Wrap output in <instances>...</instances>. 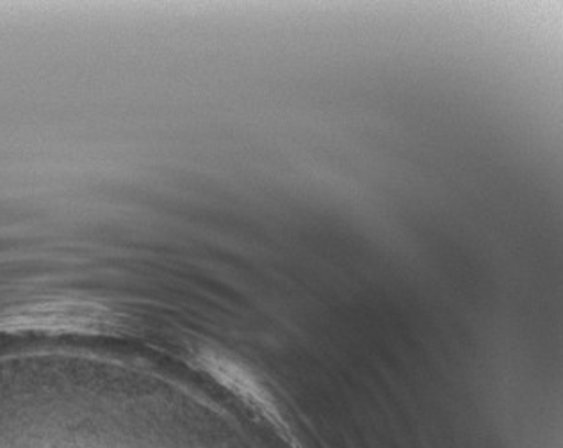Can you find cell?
Segmentation results:
<instances>
[{
	"instance_id": "6da1fadb",
	"label": "cell",
	"mask_w": 563,
	"mask_h": 448,
	"mask_svg": "<svg viewBox=\"0 0 563 448\" xmlns=\"http://www.w3.org/2000/svg\"><path fill=\"white\" fill-rule=\"evenodd\" d=\"M191 363L231 393L255 421L266 425L286 448H309L287 407L254 370L217 349H198Z\"/></svg>"
}]
</instances>
